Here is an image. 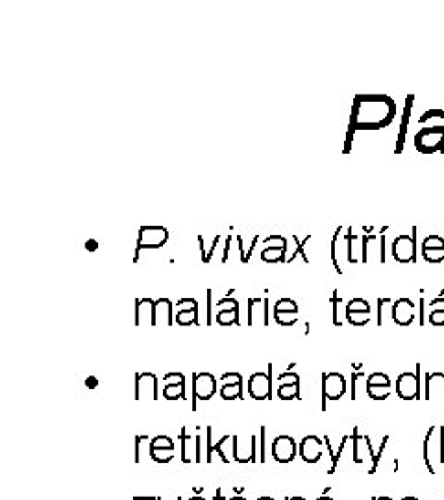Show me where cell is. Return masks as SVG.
I'll return each mask as SVG.
<instances>
[{"instance_id":"6da1fadb","label":"cell","mask_w":444,"mask_h":500,"mask_svg":"<svg viewBox=\"0 0 444 500\" xmlns=\"http://www.w3.org/2000/svg\"><path fill=\"white\" fill-rule=\"evenodd\" d=\"M396 104L387 95H358L353 98L352 120L353 130H380L393 123Z\"/></svg>"},{"instance_id":"7a4b0ae2","label":"cell","mask_w":444,"mask_h":500,"mask_svg":"<svg viewBox=\"0 0 444 500\" xmlns=\"http://www.w3.org/2000/svg\"><path fill=\"white\" fill-rule=\"evenodd\" d=\"M422 454H424V463H426L427 471L435 474L437 467L444 463V427L437 425L427 430Z\"/></svg>"},{"instance_id":"3957f363","label":"cell","mask_w":444,"mask_h":500,"mask_svg":"<svg viewBox=\"0 0 444 500\" xmlns=\"http://www.w3.org/2000/svg\"><path fill=\"white\" fill-rule=\"evenodd\" d=\"M169 241V230L163 226H141L139 228V238H137L136 256L133 262L139 260L141 250L145 249H160Z\"/></svg>"},{"instance_id":"277c9868","label":"cell","mask_w":444,"mask_h":500,"mask_svg":"<svg viewBox=\"0 0 444 500\" xmlns=\"http://www.w3.org/2000/svg\"><path fill=\"white\" fill-rule=\"evenodd\" d=\"M415 148L420 154L444 152V128H420L415 134Z\"/></svg>"},{"instance_id":"5b68a950","label":"cell","mask_w":444,"mask_h":500,"mask_svg":"<svg viewBox=\"0 0 444 500\" xmlns=\"http://www.w3.org/2000/svg\"><path fill=\"white\" fill-rule=\"evenodd\" d=\"M396 393L402 400L420 398V364H416L415 373H402L396 378Z\"/></svg>"},{"instance_id":"8992f818","label":"cell","mask_w":444,"mask_h":500,"mask_svg":"<svg viewBox=\"0 0 444 500\" xmlns=\"http://www.w3.org/2000/svg\"><path fill=\"white\" fill-rule=\"evenodd\" d=\"M393 258L398 263H413L416 260V226L413 233H400L393 241Z\"/></svg>"},{"instance_id":"52a82bcc","label":"cell","mask_w":444,"mask_h":500,"mask_svg":"<svg viewBox=\"0 0 444 500\" xmlns=\"http://www.w3.org/2000/svg\"><path fill=\"white\" fill-rule=\"evenodd\" d=\"M346 393V380L341 373H328L322 375V409H326L328 400H339Z\"/></svg>"},{"instance_id":"ba28073f","label":"cell","mask_w":444,"mask_h":500,"mask_svg":"<svg viewBox=\"0 0 444 500\" xmlns=\"http://www.w3.org/2000/svg\"><path fill=\"white\" fill-rule=\"evenodd\" d=\"M133 391H136V400H142V398L158 400V378L152 373H137Z\"/></svg>"},{"instance_id":"9c48e42d","label":"cell","mask_w":444,"mask_h":500,"mask_svg":"<svg viewBox=\"0 0 444 500\" xmlns=\"http://www.w3.org/2000/svg\"><path fill=\"white\" fill-rule=\"evenodd\" d=\"M367 395L374 400L391 397V378L385 373H372L367 376Z\"/></svg>"},{"instance_id":"30bf717a","label":"cell","mask_w":444,"mask_h":500,"mask_svg":"<svg viewBox=\"0 0 444 500\" xmlns=\"http://www.w3.org/2000/svg\"><path fill=\"white\" fill-rule=\"evenodd\" d=\"M344 317L352 326H364L370 321V304L364 298H353L344 307Z\"/></svg>"},{"instance_id":"8fae6325","label":"cell","mask_w":444,"mask_h":500,"mask_svg":"<svg viewBox=\"0 0 444 500\" xmlns=\"http://www.w3.org/2000/svg\"><path fill=\"white\" fill-rule=\"evenodd\" d=\"M270 370L272 365H268V373H254L248 380V393L256 400H268L270 398Z\"/></svg>"},{"instance_id":"7c38bea8","label":"cell","mask_w":444,"mask_h":500,"mask_svg":"<svg viewBox=\"0 0 444 500\" xmlns=\"http://www.w3.org/2000/svg\"><path fill=\"white\" fill-rule=\"evenodd\" d=\"M256 443L254 436H234V460L237 463L256 461Z\"/></svg>"},{"instance_id":"4fadbf2b","label":"cell","mask_w":444,"mask_h":500,"mask_svg":"<svg viewBox=\"0 0 444 500\" xmlns=\"http://www.w3.org/2000/svg\"><path fill=\"white\" fill-rule=\"evenodd\" d=\"M274 319L279 326H295L298 323V304L290 298H281L274 306Z\"/></svg>"},{"instance_id":"5bb4252c","label":"cell","mask_w":444,"mask_h":500,"mask_svg":"<svg viewBox=\"0 0 444 500\" xmlns=\"http://www.w3.org/2000/svg\"><path fill=\"white\" fill-rule=\"evenodd\" d=\"M391 315H393L394 324H398V326H409L416 317L415 302L409 301V298H398V301H394L393 307H391Z\"/></svg>"},{"instance_id":"9a60e30c","label":"cell","mask_w":444,"mask_h":500,"mask_svg":"<svg viewBox=\"0 0 444 500\" xmlns=\"http://www.w3.org/2000/svg\"><path fill=\"white\" fill-rule=\"evenodd\" d=\"M424 398L427 402H444V373H427L424 380Z\"/></svg>"},{"instance_id":"2e32d148","label":"cell","mask_w":444,"mask_h":500,"mask_svg":"<svg viewBox=\"0 0 444 500\" xmlns=\"http://www.w3.org/2000/svg\"><path fill=\"white\" fill-rule=\"evenodd\" d=\"M422 256L427 263H441L444 260V238L432 233L422 241Z\"/></svg>"},{"instance_id":"e0dca14e","label":"cell","mask_w":444,"mask_h":500,"mask_svg":"<svg viewBox=\"0 0 444 500\" xmlns=\"http://www.w3.org/2000/svg\"><path fill=\"white\" fill-rule=\"evenodd\" d=\"M216 391V378L210 373H196L193 376V393L198 400H210Z\"/></svg>"},{"instance_id":"ac0fdd59","label":"cell","mask_w":444,"mask_h":500,"mask_svg":"<svg viewBox=\"0 0 444 500\" xmlns=\"http://www.w3.org/2000/svg\"><path fill=\"white\" fill-rule=\"evenodd\" d=\"M322 449H324V439L317 436H306L300 441V458L306 463H319L322 458Z\"/></svg>"},{"instance_id":"d6986e66","label":"cell","mask_w":444,"mask_h":500,"mask_svg":"<svg viewBox=\"0 0 444 500\" xmlns=\"http://www.w3.org/2000/svg\"><path fill=\"white\" fill-rule=\"evenodd\" d=\"M272 456L278 463H290L296 456V443L290 436H278L272 443Z\"/></svg>"},{"instance_id":"ffe728a7","label":"cell","mask_w":444,"mask_h":500,"mask_svg":"<svg viewBox=\"0 0 444 500\" xmlns=\"http://www.w3.org/2000/svg\"><path fill=\"white\" fill-rule=\"evenodd\" d=\"M165 386H163V397L167 400H178V398H185V378L182 373H167Z\"/></svg>"},{"instance_id":"44dd1931","label":"cell","mask_w":444,"mask_h":500,"mask_svg":"<svg viewBox=\"0 0 444 500\" xmlns=\"http://www.w3.org/2000/svg\"><path fill=\"white\" fill-rule=\"evenodd\" d=\"M268 324V298H250L248 301V326Z\"/></svg>"},{"instance_id":"7402d4cb","label":"cell","mask_w":444,"mask_h":500,"mask_svg":"<svg viewBox=\"0 0 444 500\" xmlns=\"http://www.w3.org/2000/svg\"><path fill=\"white\" fill-rule=\"evenodd\" d=\"M353 461L355 463H364L367 460H374V450H372V443L370 438L367 436H359L358 430H353Z\"/></svg>"},{"instance_id":"603a6c76","label":"cell","mask_w":444,"mask_h":500,"mask_svg":"<svg viewBox=\"0 0 444 500\" xmlns=\"http://www.w3.org/2000/svg\"><path fill=\"white\" fill-rule=\"evenodd\" d=\"M154 301L150 298H137L136 307H133V317H136V326L142 324H152L154 326Z\"/></svg>"},{"instance_id":"cb8c5ba5","label":"cell","mask_w":444,"mask_h":500,"mask_svg":"<svg viewBox=\"0 0 444 500\" xmlns=\"http://www.w3.org/2000/svg\"><path fill=\"white\" fill-rule=\"evenodd\" d=\"M182 461L183 463H191V461H200V438L189 436L187 430H182Z\"/></svg>"},{"instance_id":"d4e9b609","label":"cell","mask_w":444,"mask_h":500,"mask_svg":"<svg viewBox=\"0 0 444 500\" xmlns=\"http://www.w3.org/2000/svg\"><path fill=\"white\" fill-rule=\"evenodd\" d=\"M413 100H415L413 95H407V98H405L404 115H402V123H400V132H398V139H396V148H394V154H400L402 150H404L405 137H407V128H409L411 111H413Z\"/></svg>"},{"instance_id":"484cf974","label":"cell","mask_w":444,"mask_h":500,"mask_svg":"<svg viewBox=\"0 0 444 500\" xmlns=\"http://www.w3.org/2000/svg\"><path fill=\"white\" fill-rule=\"evenodd\" d=\"M171 326L172 324V302L169 298H160L154 304V326Z\"/></svg>"},{"instance_id":"4316f807","label":"cell","mask_w":444,"mask_h":500,"mask_svg":"<svg viewBox=\"0 0 444 500\" xmlns=\"http://www.w3.org/2000/svg\"><path fill=\"white\" fill-rule=\"evenodd\" d=\"M418 125L422 128H444V109H427L420 115Z\"/></svg>"},{"instance_id":"83f0119b","label":"cell","mask_w":444,"mask_h":500,"mask_svg":"<svg viewBox=\"0 0 444 500\" xmlns=\"http://www.w3.org/2000/svg\"><path fill=\"white\" fill-rule=\"evenodd\" d=\"M429 324L444 326V296H437L429 302Z\"/></svg>"},{"instance_id":"f1b7e54d","label":"cell","mask_w":444,"mask_h":500,"mask_svg":"<svg viewBox=\"0 0 444 500\" xmlns=\"http://www.w3.org/2000/svg\"><path fill=\"white\" fill-rule=\"evenodd\" d=\"M174 321H176L180 326H191V324H198V307H191V310H178Z\"/></svg>"},{"instance_id":"f546056e","label":"cell","mask_w":444,"mask_h":500,"mask_svg":"<svg viewBox=\"0 0 444 500\" xmlns=\"http://www.w3.org/2000/svg\"><path fill=\"white\" fill-rule=\"evenodd\" d=\"M216 323L221 326L239 324V310H216Z\"/></svg>"},{"instance_id":"4dcf8cb0","label":"cell","mask_w":444,"mask_h":500,"mask_svg":"<svg viewBox=\"0 0 444 500\" xmlns=\"http://www.w3.org/2000/svg\"><path fill=\"white\" fill-rule=\"evenodd\" d=\"M285 252H287V249H276V247H268V249H263L261 260L267 263H279V262L284 263Z\"/></svg>"},{"instance_id":"1f68e13d","label":"cell","mask_w":444,"mask_h":500,"mask_svg":"<svg viewBox=\"0 0 444 500\" xmlns=\"http://www.w3.org/2000/svg\"><path fill=\"white\" fill-rule=\"evenodd\" d=\"M278 397L281 398V400L300 398V384H279Z\"/></svg>"},{"instance_id":"d6a6232c","label":"cell","mask_w":444,"mask_h":500,"mask_svg":"<svg viewBox=\"0 0 444 500\" xmlns=\"http://www.w3.org/2000/svg\"><path fill=\"white\" fill-rule=\"evenodd\" d=\"M221 397L224 398V400H235V398H243V387H241V384H222Z\"/></svg>"},{"instance_id":"836d02e7","label":"cell","mask_w":444,"mask_h":500,"mask_svg":"<svg viewBox=\"0 0 444 500\" xmlns=\"http://www.w3.org/2000/svg\"><path fill=\"white\" fill-rule=\"evenodd\" d=\"M150 441L152 439H148L147 436H137L136 441H133V461L136 463H141V458H142V447H147V452H150Z\"/></svg>"},{"instance_id":"e575fe53","label":"cell","mask_w":444,"mask_h":500,"mask_svg":"<svg viewBox=\"0 0 444 500\" xmlns=\"http://www.w3.org/2000/svg\"><path fill=\"white\" fill-rule=\"evenodd\" d=\"M341 232H342V228L339 226L335 230V235H333V239H331V262H333V267H335V271L339 274H342V269H341V265H339V238H341Z\"/></svg>"},{"instance_id":"d590c367","label":"cell","mask_w":444,"mask_h":500,"mask_svg":"<svg viewBox=\"0 0 444 500\" xmlns=\"http://www.w3.org/2000/svg\"><path fill=\"white\" fill-rule=\"evenodd\" d=\"M150 449L152 450H174V441L169 436H156L150 441Z\"/></svg>"},{"instance_id":"8d00e7d4","label":"cell","mask_w":444,"mask_h":500,"mask_svg":"<svg viewBox=\"0 0 444 500\" xmlns=\"http://www.w3.org/2000/svg\"><path fill=\"white\" fill-rule=\"evenodd\" d=\"M331 306H333V324L335 326H341V307H342V298L339 296V291H333V296H331Z\"/></svg>"},{"instance_id":"74e56055","label":"cell","mask_w":444,"mask_h":500,"mask_svg":"<svg viewBox=\"0 0 444 500\" xmlns=\"http://www.w3.org/2000/svg\"><path fill=\"white\" fill-rule=\"evenodd\" d=\"M293 239H295V243H296V244H298V249H296V252H295V254H293V256H290V258H289V260H287V263H293V262H295V260H296V256H302V260H304V262L308 263V262H309V260H308V256H306V252H304V244L308 243V241H309V239H311V238H309V235H308V238H304V239H298V238H296V233H295V235H293Z\"/></svg>"},{"instance_id":"f35d334b","label":"cell","mask_w":444,"mask_h":500,"mask_svg":"<svg viewBox=\"0 0 444 500\" xmlns=\"http://www.w3.org/2000/svg\"><path fill=\"white\" fill-rule=\"evenodd\" d=\"M150 458L156 463H169L174 458V450H150Z\"/></svg>"},{"instance_id":"ab89813d","label":"cell","mask_w":444,"mask_h":500,"mask_svg":"<svg viewBox=\"0 0 444 500\" xmlns=\"http://www.w3.org/2000/svg\"><path fill=\"white\" fill-rule=\"evenodd\" d=\"M263 247L268 249V247H276V249H287V239L281 238V235H268L265 241H263Z\"/></svg>"},{"instance_id":"60d3db41","label":"cell","mask_w":444,"mask_h":500,"mask_svg":"<svg viewBox=\"0 0 444 500\" xmlns=\"http://www.w3.org/2000/svg\"><path fill=\"white\" fill-rule=\"evenodd\" d=\"M230 439H232V436H226V438H222L221 441H219V443H216L215 447H213V449H210V452H207V454H211V452H216V456H221V460L224 461V463H228L230 458L226 456V452H224V445L228 443Z\"/></svg>"},{"instance_id":"b9f144b4","label":"cell","mask_w":444,"mask_h":500,"mask_svg":"<svg viewBox=\"0 0 444 500\" xmlns=\"http://www.w3.org/2000/svg\"><path fill=\"white\" fill-rule=\"evenodd\" d=\"M387 441H389V436H385V438L382 439V445H380V450H378L376 456H374V460H372V465H370L369 474H374V472L378 471V465H380V460H382L383 452H385V445H387Z\"/></svg>"},{"instance_id":"7bdbcfd3","label":"cell","mask_w":444,"mask_h":500,"mask_svg":"<svg viewBox=\"0 0 444 500\" xmlns=\"http://www.w3.org/2000/svg\"><path fill=\"white\" fill-rule=\"evenodd\" d=\"M361 382H367V376L363 373H355L353 370L352 375V400L359 398V386H361Z\"/></svg>"},{"instance_id":"ee69618b","label":"cell","mask_w":444,"mask_h":500,"mask_svg":"<svg viewBox=\"0 0 444 500\" xmlns=\"http://www.w3.org/2000/svg\"><path fill=\"white\" fill-rule=\"evenodd\" d=\"M216 310H239V302L232 296H226V298L216 302Z\"/></svg>"},{"instance_id":"f6af8a7d","label":"cell","mask_w":444,"mask_h":500,"mask_svg":"<svg viewBox=\"0 0 444 500\" xmlns=\"http://www.w3.org/2000/svg\"><path fill=\"white\" fill-rule=\"evenodd\" d=\"M279 384H300V376L296 375L295 370H287L278 376Z\"/></svg>"},{"instance_id":"bcb514c9","label":"cell","mask_w":444,"mask_h":500,"mask_svg":"<svg viewBox=\"0 0 444 500\" xmlns=\"http://www.w3.org/2000/svg\"><path fill=\"white\" fill-rule=\"evenodd\" d=\"M389 298H380L378 301V326H383V323H385V317H383V313H385V306L389 304Z\"/></svg>"},{"instance_id":"7dc6e473","label":"cell","mask_w":444,"mask_h":500,"mask_svg":"<svg viewBox=\"0 0 444 500\" xmlns=\"http://www.w3.org/2000/svg\"><path fill=\"white\" fill-rule=\"evenodd\" d=\"M241 382H243V378H241L239 373H226L221 378V384H241Z\"/></svg>"},{"instance_id":"c3c4849f","label":"cell","mask_w":444,"mask_h":500,"mask_svg":"<svg viewBox=\"0 0 444 500\" xmlns=\"http://www.w3.org/2000/svg\"><path fill=\"white\" fill-rule=\"evenodd\" d=\"M191 307H198V302L194 298H182L176 304V310H191Z\"/></svg>"},{"instance_id":"681fc988","label":"cell","mask_w":444,"mask_h":500,"mask_svg":"<svg viewBox=\"0 0 444 500\" xmlns=\"http://www.w3.org/2000/svg\"><path fill=\"white\" fill-rule=\"evenodd\" d=\"M426 302H424V298H422L420 302H418V324L420 326H424L426 324V317H424V312H426Z\"/></svg>"},{"instance_id":"f907efd6","label":"cell","mask_w":444,"mask_h":500,"mask_svg":"<svg viewBox=\"0 0 444 500\" xmlns=\"http://www.w3.org/2000/svg\"><path fill=\"white\" fill-rule=\"evenodd\" d=\"M265 438H267V432H265V427H261V454H259V461H265V456H267V450H265Z\"/></svg>"},{"instance_id":"816d5d0a","label":"cell","mask_w":444,"mask_h":500,"mask_svg":"<svg viewBox=\"0 0 444 500\" xmlns=\"http://www.w3.org/2000/svg\"><path fill=\"white\" fill-rule=\"evenodd\" d=\"M97 247H98V243L95 241V239H89V241L86 243V249L89 250V252H95V250H97Z\"/></svg>"},{"instance_id":"f5cc1de1","label":"cell","mask_w":444,"mask_h":500,"mask_svg":"<svg viewBox=\"0 0 444 500\" xmlns=\"http://www.w3.org/2000/svg\"><path fill=\"white\" fill-rule=\"evenodd\" d=\"M86 386H87V387H91V389H95V387L98 386V380H97V378H95V376H89V378H87V380H86Z\"/></svg>"},{"instance_id":"db71d44e","label":"cell","mask_w":444,"mask_h":500,"mask_svg":"<svg viewBox=\"0 0 444 500\" xmlns=\"http://www.w3.org/2000/svg\"><path fill=\"white\" fill-rule=\"evenodd\" d=\"M317 500H333V499H331V497H328V494H322V497H319Z\"/></svg>"},{"instance_id":"11a10c76","label":"cell","mask_w":444,"mask_h":500,"mask_svg":"<svg viewBox=\"0 0 444 500\" xmlns=\"http://www.w3.org/2000/svg\"><path fill=\"white\" fill-rule=\"evenodd\" d=\"M287 500H306V499H304V497H289Z\"/></svg>"},{"instance_id":"9f6ffc18","label":"cell","mask_w":444,"mask_h":500,"mask_svg":"<svg viewBox=\"0 0 444 500\" xmlns=\"http://www.w3.org/2000/svg\"><path fill=\"white\" fill-rule=\"evenodd\" d=\"M374 500H393V499H391V497H376Z\"/></svg>"},{"instance_id":"6f0895ef","label":"cell","mask_w":444,"mask_h":500,"mask_svg":"<svg viewBox=\"0 0 444 500\" xmlns=\"http://www.w3.org/2000/svg\"><path fill=\"white\" fill-rule=\"evenodd\" d=\"M189 500H205V499H204V497H191Z\"/></svg>"},{"instance_id":"680465c9","label":"cell","mask_w":444,"mask_h":500,"mask_svg":"<svg viewBox=\"0 0 444 500\" xmlns=\"http://www.w3.org/2000/svg\"><path fill=\"white\" fill-rule=\"evenodd\" d=\"M257 500H274V499H272V497H259Z\"/></svg>"},{"instance_id":"91938a15","label":"cell","mask_w":444,"mask_h":500,"mask_svg":"<svg viewBox=\"0 0 444 500\" xmlns=\"http://www.w3.org/2000/svg\"><path fill=\"white\" fill-rule=\"evenodd\" d=\"M402 500H418V499H416V497H404Z\"/></svg>"},{"instance_id":"94428289","label":"cell","mask_w":444,"mask_h":500,"mask_svg":"<svg viewBox=\"0 0 444 500\" xmlns=\"http://www.w3.org/2000/svg\"><path fill=\"white\" fill-rule=\"evenodd\" d=\"M230 500H246V499H243V497H234V499H230Z\"/></svg>"}]
</instances>
